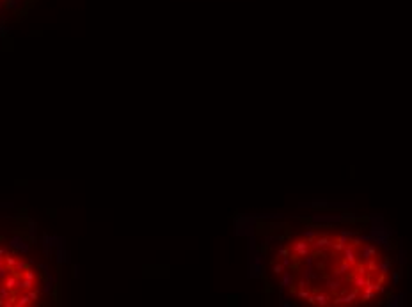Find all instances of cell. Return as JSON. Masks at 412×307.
I'll return each instance as SVG.
<instances>
[{"mask_svg": "<svg viewBox=\"0 0 412 307\" xmlns=\"http://www.w3.org/2000/svg\"><path fill=\"white\" fill-rule=\"evenodd\" d=\"M249 256L281 305L371 307L398 298L400 238L380 217L316 208L251 218Z\"/></svg>", "mask_w": 412, "mask_h": 307, "instance_id": "6da1fadb", "label": "cell"}]
</instances>
